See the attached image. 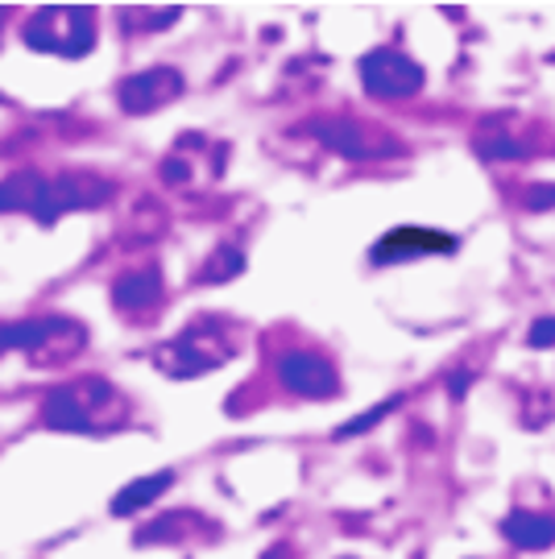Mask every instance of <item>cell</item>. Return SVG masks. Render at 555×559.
Returning <instances> with one entry per match:
<instances>
[{"mask_svg":"<svg viewBox=\"0 0 555 559\" xmlns=\"http://www.w3.org/2000/svg\"><path fill=\"white\" fill-rule=\"evenodd\" d=\"M42 423L50 431H71V436H104L129 423V402L120 399L113 381L75 378L46 390Z\"/></svg>","mask_w":555,"mask_h":559,"instance_id":"6da1fadb","label":"cell"},{"mask_svg":"<svg viewBox=\"0 0 555 559\" xmlns=\"http://www.w3.org/2000/svg\"><path fill=\"white\" fill-rule=\"evenodd\" d=\"M237 353H240V332L233 323L196 320L191 328H182L175 340H162L158 348L150 353V360L158 365V373H166V378L191 381L220 369V365H228Z\"/></svg>","mask_w":555,"mask_h":559,"instance_id":"7a4b0ae2","label":"cell"},{"mask_svg":"<svg viewBox=\"0 0 555 559\" xmlns=\"http://www.w3.org/2000/svg\"><path fill=\"white\" fill-rule=\"evenodd\" d=\"M21 38L29 50L42 55H59V59H83L96 46V13L92 9H71V4H55L42 9L21 25Z\"/></svg>","mask_w":555,"mask_h":559,"instance_id":"3957f363","label":"cell"},{"mask_svg":"<svg viewBox=\"0 0 555 559\" xmlns=\"http://www.w3.org/2000/svg\"><path fill=\"white\" fill-rule=\"evenodd\" d=\"M87 332L83 323L62 320V316H46V320H17L0 328V353H29L42 365H62L75 353H83Z\"/></svg>","mask_w":555,"mask_h":559,"instance_id":"277c9868","label":"cell"},{"mask_svg":"<svg viewBox=\"0 0 555 559\" xmlns=\"http://www.w3.org/2000/svg\"><path fill=\"white\" fill-rule=\"evenodd\" d=\"M113 200V182L92 175V170H67V175H42L38 200H34V221L59 224L67 212H92L99 203Z\"/></svg>","mask_w":555,"mask_h":559,"instance_id":"5b68a950","label":"cell"},{"mask_svg":"<svg viewBox=\"0 0 555 559\" xmlns=\"http://www.w3.org/2000/svg\"><path fill=\"white\" fill-rule=\"evenodd\" d=\"M361 83L377 100H406L423 87V67L394 46H377L361 59Z\"/></svg>","mask_w":555,"mask_h":559,"instance_id":"8992f818","label":"cell"},{"mask_svg":"<svg viewBox=\"0 0 555 559\" xmlns=\"http://www.w3.org/2000/svg\"><path fill=\"white\" fill-rule=\"evenodd\" d=\"M282 390H291L295 399H332L340 394V373L332 369V360L295 348V353H282L274 365Z\"/></svg>","mask_w":555,"mask_h":559,"instance_id":"52a82bcc","label":"cell"},{"mask_svg":"<svg viewBox=\"0 0 555 559\" xmlns=\"http://www.w3.org/2000/svg\"><path fill=\"white\" fill-rule=\"evenodd\" d=\"M311 133H316L328 150H336L340 158H353V162H369V158H394L402 154V145L394 138H377L374 129H365L357 120H311Z\"/></svg>","mask_w":555,"mask_h":559,"instance_id":"ba28073f","label":"cell"},{"mask_svg":"<svg viewBox=\"0 0 555 559\" xmlns=\"http://www.w3.org/2000/svg\"><path fill=\"white\" fill-rule=\"evenodd\" d=\"M182 96V71L175 67H150V71H138V75H125L117 87V100L125 112H158L170 100Z\"/></svg>","mask_w":555,"mask_h":559,"instance_id":"9c48e42d","label":"cell"},{"mask_svg":"<svg viewBox=\"0 0 555 559\" xmlns=\"http://www.w3.org/2000/svg\"><path fill=\"white\" fill-rule=\"evenodd\" d=\"M457 240L448 233H432V228H394L377 240L374 261L377 265H390V261H411L423 258V253H452Z\"/></svg>","mask_w":555,"mask_h":559,"instance_id":"30bf717a","label":"cell"},{"mask_svg":"<svg viewBox=\"0 0 555 559\" xmlns=\"http://www.w3.org/2000/svg\"><path fill=\"white\" fill-rule=\"evenodd\" d=\"M162 299V270L158 265H145V270H125L113 282V302L120 311H141V307H154Z\"/></svg>","mask_w":555,"mask_h":559,"instance_id":"8fae6325","label":"cell"},{"mask_svg":"<svg viewBox=\"0 0 555 559\" xmlns=\"http://www.w3.org/2000/svg\"><path fill=\"white\" fill-rule=\"evenodd\" d=\"M175 485V473L170 468H162V473H150V477H138L129 480L125 489H120L117 498H113V519H133L138 510H145V506H154V501L166 493Z\"/></svg>","mask_w":555,"mask_h":559,"instance_id":"7c38bea8","label":"cell"},{"mask_svg":"<svg viewBox=\"0 0 555 559\" xmlns=\"http://www.w3.org/2000/svg\"><path fill=\"white\" fill-rule=\"evenodd\" d=\"M501 531L522 551H547L552 547V519L535 514V510H510V519L501 522Z\"/></svg>","mask_w":555,"mask_h":559,"instance_id":"4fadbf2b","label":"cell"},{"mask_svg":"<svg viewBox=\"0 0 555 559\" xmlns=\"http://www.w3.org/2000/svg\"><path fill=\"white\" fill-rule=\"evenodd\" d=\"M237 274H245V253H240L233 240H220L216 253L203 261V282H233Z\"/></svg>","mask_w":555,"mask_h":559,"instance_id":"5bb4252c","label":"cell"},{"mask_svg":"<svg viewBox=\"0 0 555 559\" xmlns=\"http://www.w3.org/2000/svg\"><path fill=\"white\" fill-rule=\"evenodd\" d=\"M398 402H402V394H394V399H386L381 406H374V411H365V415H357V419H349L344 427H336V440H353V436H361V431H369V427H377V423L386 419L390 411H394Z\"/></svg>","mask_w":555,"mask_h":559,"instance_id":"9a60e30c","label":"cell"},{"mask_svg":"<svg viewBox=\"0 0 555 559\" xmlns=\"http://www.w3.org/2000/svg\"><path fill=\"white\" fill-rule=\"evenodd\" d=\"M476 150H481L485 158H527V154H531L527 145H515L510 138H485V141H476Z\"/></svg>","mask_w":555,"mask_h":559,"instance_id":"2e32d148","label":"cell"},{"mask_svg":"<svg viewBox=\"0 0 555 559\" xmlns=\"http://www.w3.org/2000/svg\"><path fill=\"white\" fill-rule=\"evenodd\" d=\"M552 332H555V320H552V316H543V320L531 328V344H535V348H552V344H555Z\"/></svg>","mask_w":555,"mask_h":559,"instance_id":"e0dca14e","label":"cell"},{"mask_svg":"<svg viewBox=\"0 0 555 559\" xmlns=\"http://www.w3.org/2000/svg\"><path fill=\"white\" fill-rule=\"evenodd\" d=\"M469 381H473V373H469V369H457V373L448 378V394H452V399H464V390H469Z\"/></svg>","mask_w":555,"mask_h":559,"instance_id":"ac0fdd59","label":"cell"},{"mask_svg":"<svg viewBox=\"0 0 555 559\" xmlns=\"http://www.w3.org/2000/svg\"><path fill=\"white\" fill-rule=\"evenodd\" d=\"M0 17H4V13H0Z\"/></svg>","mask_w":555,"mask_h":559,"instance_id":"d6986e66","label":"cell"}]
</instances>
